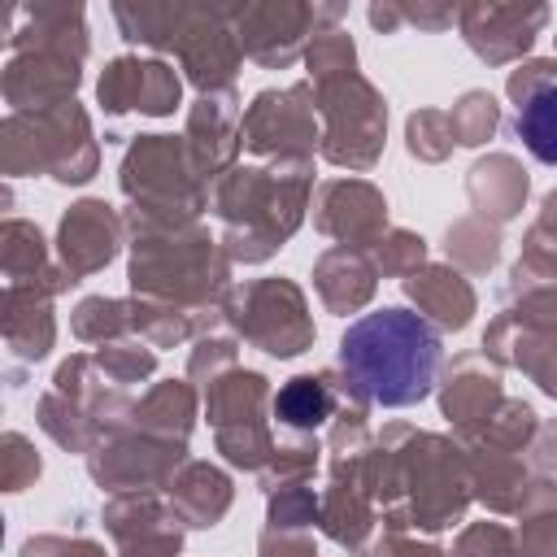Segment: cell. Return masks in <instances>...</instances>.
Segmentation results:
<instances>
[{"instance_id":"obj_1","label":"cell","mask_w":557,"mask_h":557,"mask_svg":"<svg viewBox=\"0 0 557 557\" xmlns=\"http://www.w3.org/2000/svg\"><path fill=\"white\" fill-rule=\"evenodd\" d=\"M444 361L440 331L409 309H379L357 318L339 339V370L383 409H405L431 396Z\"/></svg>"},{"instance_id":"obj_2","label":"cell","mask_w":557,"mask_h":557,"mask_svg":"<svg viewBox=\"0 0 557 557\" xmlns=\"http://www.w3.org/2000/svg\"><path fill=\"white\" fill-rule=\"evenodd\" d=\"M518 139L527 144V152L544 165H557V87H540L527 96V104L513 117Z\"/></svg>"},{"instance_id":"obj_3","label":"cell","mask_w":557,"mask_h":557,"mask_svg":"<svg viewBox=\"0 0 557 557\" xmlns=\"http://www.w3.org/2000/svg\"><path fill=\"white\" fill-rule=\"evenodd\" d=\"M274 413H278L287 426H318V422L331 413V396H326L322 383H313V379H292V383L278 392Z\"/></svg>"}]
</instances>
